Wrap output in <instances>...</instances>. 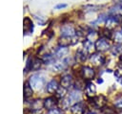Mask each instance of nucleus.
Listing matches in <instances>:
<instances>
[{
  "label": "nucleus",
  "mask_w": 122,
  "mask_h": 114,
  "mask_svg": "<svg viewBox=\"0 0 122 114\" xmlns=\"http://www.w3.org/2000/svg\"><path fill=\"white\" fill-rule=\"evenodd\" d=\"M111 53L112 56L119 57L122 55V44H115L111 48Z\"/></svg>",
  "instance_id": "16"
},
{
  "label": "nucleus",
  "mask_w": 122,
  "mask_h": 114,
  "mask_svg": "<svg viewBox=\"0 0 122 114\" xmlns=\"http://www.w3.org/2000/svg\"><path fill=\"white\" fill-rule=\"evenodd\" d=\"M57 104V102H56V99L53 98V97H50V98H47L45 99L44 101V107L48 110H51L52 108H54V106Z\"/></svg>",
  "instance_id": "9"
},
{
  "label": "nucleus",
  "mask_w": 122,
  "mask_h": 114,
  "mask_svg": "<svg viewBox=\"0 0 122 114\" xmlns=\"http://www.w3.org/2000/svg\"><path fill=\"white\" fill-rule=\"evenodd\" d=\"M112 38L116 44H122V29H118L112 34Z\"/></svg>",
  "instance_id": "13"
},
{
  "label": "nucleus",
  "mask_w": 122,
  "mask_h": 114,
  "mask_svg": "<svg viewBox=\"0 0 122 114\" xmlns=\"http://www.w3.org/2000/svg\"><path fill=\"white\" fill-rule=\"evenodd\" d=\"M23 23H24V32L25 33H30V32H32L33 25H32V21L30 20V17H25Z\"/></svg>",
  "instance_id": "15"
},
{
  "label": "nucleus",
  "mask_w": 122,
  "mask_h": 114,
  "mask_svg": "<svg viewBox=\"0 0 122 114\" xmlns=\"http://www.w3.org/2000/svg\"><path fill=\"white\" fill-rule=\"evenodd\" d=\"M95 93H96V87H95V85L92 82H88L86 84V94L89 97L93 98L95 96Z\"/></svg>",
  "instance_id": "12"
},
{
  "label": "nucleus",
  "mask_w": 122,
  "mask_h": 114,
  "mask_svg": "<svg viewBox=\"0 0 122 114\" xmlns=\"http://www.w3.org/2000/svg\"><path fill=\"white\" fill-rule=\"evenodd\" d=\"M68 52H69V50H68L67 47H61V46H60L59 48L56 49V51H55V56H56V57L61 58V57H63L64 56H66V55L68 54Z\"/></svg>",
  "instance_id": "19"
},
{
  "label": "nucleus",
  "mask_w": 122,
  "mask_h": 114,
  "mask_svg": "<svg viewBox=\"0 0 122 114\" xmlns=\"http://www.w3.org/2000/svg\"><path fill=\"white\" fill-rule=\"evenodd\" d=\"M98 33H96L95 31H89L87 33V39L93 42V41H96L99 37H98Z\"/></svg>",
  "instance_id": "21"
},
{
  "label": "nucleus",
  "mask_w": 122,
  "mask_h": 114,
  "mask_svg": "<svg viewBox=\"0 0 122 114\" xmlns=\"http://www.w3.org/2000/svg\"><path fill=\"white\" fill-rule=\"evenodd\" d=\"M65 94H66V88H64V87H62V86H60V87L57 89V91L55 92L56 98H59V99L65 97Z\"/></svg>",
  "instance_id": "26"
},
{
  "label": "nucleus",
  "mask_w": 122,
  "mask_h": 114,
  "mask_svg": "<svg viewBox=\"0 0 122 114\" xmlns=\"http://www.w3.org/2000/svg\"><path fill=\"white\" fill-rule=\"evenodd\" d=\"M42 61H43L45 64H49V63H51V62L53 61V57H52L51 54H47V55H45V56L43 57Z\"/></svg>",
  "instance_id": "27"
},
{
  "label": "nucleus",
  "mask_w": 122,
  "mask_h": 114,
  "mask_svg": "<svg viewBox=\"0 0 122 114\" xmlns=\"http://www.w3.org/2000/svg\"><path fill=\"white\" fill-rule=\"evenodd\" d=\"M68 60H69L68 58H65L63 60H60V61L55 62L53 64V69L56 70V71H62V70H64L67 67V65H68Z\"/></svg>",
  "instance_id": "14"
},
{
  "label": "nucleus",
  "mask_w": 122,
  "mask_h": 114,
  "mask_svg": "<svg viewBox=\"0 0 122 114\" xmlns=\"http://www.w3.org/2000/svg\"><path fill=\"white\" fill-rule=\"evenodd\" d=\"M42 59H39L38 57H35V58H33L32 60H31V69L32 70H37V69H39L40 67H41V65H42Z\"/></svg>",
  "instance_id": "22"
},
{
  "label": "nucleus",
  "mask_w": 122,
  "mask_h": 114,
  "mask_svg": "<svg viewBox=\"0 0 122 114\" xmlns=\"http://www.w3.org/2000/svg\"><path fill=\"white\" fill-rule=\"evenodd\" d=\"M80 74H81V77L86 80H91L93 79L94 75H95V72L94 70L90 67V66H83L80 70Z\"/></svg>",
  "instance_id": "4"
},
{
  "label": "nucleus",
  "mask_w": 122,
  "mask_h": 114,
  "mask_svg": "<svg viewBox=\"0 0 122 114\" xmlns=\"http://www.w3.org/2000/svg\"><path fill=\"white\" fill-rule=\"evenodd\" d=\"M90 60L93 66H101L105 62V57L100 52H97V53H93L92 55H91Z\"/></svg>",
  "instance_id": "3"
},
{
  "label": "nucleus",
  "mask_w": 122,
  "mask_h": 114,
  "mask_svg": "<svg viewBox=\"0 0 122 114\" xmlns=\"http://www.w3.org/2000/svg\"><path fill=\"white\" fill-rule=\"evenodd\" d=\"M88 114H94V113H92V112H91V113H88Z\"/></svg>",
  "instance_id": "32"
},
{
  "label": "nucleus",
  "mask_w": 122,
  "mask_h": 114,
  "mask_svg": "<svg viewBox=\"0 0 122 114\" xmlns=\"http://www.w3.org/2000/svg\"><path fill=\"white\" fill-rule=\"evenodd\" d=\"M30 86L35 89V90H40L44 84H45V80L44 78L41 76V75H38V74H34L32 75L30 78V80H29Z\"/></svg>",
  "instance_id": "1"
},
{
  "label": "nucleus",
  "mask_w": 122,
  "mask_h": 114,
  "mask_svg": "<svg viewBox=\"0 0 122 114\" xmlns=\"http://www.w3.org/2000/svg\"><path fill=\"white\" fill-rule=\"evenodd\" d=\"M71 111L73 113V114H83L84 111H85V105L83 103L79 102V103H74L71 107Z\"/></svg>",
  "instance_id": "8"
},
{
  "label": "nucleus",
  "mask_w": 122,
  "mask_h": 114,
  "mask_svg": "<svg viewBox=\"0 0 122 114\" xmlns=\"http://www.w3.org/2000/svg\"><path fill=\"white\" fill-rule=\"evenodd\" d=\"M114 106L116 108H119V109L122 110V99H119V100L115 101L114 102Z\"/></svg>",
  "instance_id": "30"
},
{
  "label": "nucleus",
  "mask_w": 122,
  "mask_h": 114,
  "mask_svg": "<svg viewBox=\"0 0 122 114\" xmlns=\"http://www.w3.org/2000/svg\"><path fill=\"white\" fill-rule=\"evenodd\" d=\"M31 95H32V87L30 86L29 81H26L24 84V97L28 99L31 97Z\"/></svg>",
  "instance_id": "18"
},
{
  "label": "nucleus",
  "mask_w": 122,
  "mask_h": 114,
  "mask_svg": "<svg viewBox=\"0 0 122 114\" xmlns=\"http://www.w3.org/2000/svg\"><path fill=\"white\" fill-rule=\"evenodd\" d=\"M72 84V78L71 75H65L61 78V86L64 88H69Z\"/></svg>",
  "instance_id": "10"
},
{
  "label": "nucleus",
  "mask_w": 122,
  "mask_h": 114,
  "mask_svg": "<svg viewBox=\"0 0 122 114\" xmlns=\"http://www.w3.org/2000/svg\"><path fill=\"white\" fill-rule=\"evenodd\" d=\"M67 5L66 4H58L55 6V9H62V8H65Z\"/></svg>",
  "instance_id": "31"
},
{
  "label": "nucleus",
  "mask_w": 122,
  "mask_h": 114,
  "mask_svg": "<svg viewBox=\"0 0 122 114\" xmlns=\"http://www.w3.org/2000/svg\"><path fill=\"white\" fill-rule=\"evenodd\" d=\"M95 50L97 52H104L107 51L108 49H110L111 47V43L108 40V38L106 37H99L96 41H95Z\"/></svg>",
  "instance_id": "2"
},
{
  "label": "nucleus",
  "mask_w": 122,
  "mask_h": 114,
  "mask_svg": "<svg viewBox=\"0 0 122 114\" xmlns=\"http://www.w3.org/2000/svg\"><path fill=\"white\" fill-rule=\"evenodd\" d=\"M71 103V100H70V98H69V97H68V98H66V99H64V100L62 101V103H61L62 108H63V109H68V108L70 107Z\"/></svg>",
  "instance_id": "28"
},
{
  "label": "nucleus",
  "mask_w": 122,
  "mask_h": 114,
  "mask_svg": "<svg viewBox=\"0 0 122 114\" xmlns=\"http://www.w3.org/2000/svg\"><path fill=\"white\" fill-rule=\"evenodd\" d=\"M95 49V45L93 44V42H92V41H90V40H88V39H86L85 41H84V52L88 55V54H93L92 52H93V50Z\"/></svg>",
  "instance_id": "11"
},
{
  "label": "nucleus",
  "mask_w": 122,
  "mask_h": 114,
  "mask_svg": "<svg viewBox=\"0 0 122 114\" xmlns=\"http://www.w3.org/2000/svg\"><path fill=\"white\" fill-rule=\"evenodd\" d=\"M47 114H63L62 111L59 109V108H52L51 110H48V113Z\"/></svg>",
  "instance_id": "29"
},
{
  "label": "nucleus",
  "mask_w": 122,
  "mask_h": 114,
  "mask_svg": "<svg viewBox=\"0 0 122 114\" xmlns=\"http://www.w3.org/2000/svg\"><path fill=\"white\" fill-rule=\"evenodd\" d=\"M58 88H59V86H58V83H57V81H56L55 80H50V81L47 83V85H46V91H47L48 93H50V94L55 93Z\"/></svg>",
  "instance_id": "7"
},
{
  "label": "nucleus",
  "mask_w": 122,
  "mask_h": 114,
  "mask_svg": "<svg viewBox=\"0 0 122 114\" xmlns=\"http://www.w3.org/2000/svg\"><path fill=\"white\" fill-rule=\"evenodd\" d=\"M75 30L71 25H64L61 28V36L73 37L75 35Z\"/></svg>",
  "instance_id": "6"
},
{
  "label": "nucleus",
  "mask_w": 122,
  "mask_h": 114,
  "mask_svg": "<svg viewBox=\"0 0 122 114\" xmlns=\"http://www.w3.org/2000/svg\"><path fill=\"white\" fill-rule=\"evenodd\" d=\"M75 58H76V61L78 62H84L87 58V54L84 52V50H79L76 52Z\"/></svg>",
  "instance_id": "20"
},
{
  "label": "nucleus",
  "mask_w": 122,
  "mask_h": 114,
  "mask_svg": "<svg viewBox=\"0 0 122 114\" xmlns=\"http://www.w3.org/2000/svg\"><path fill=\"white\" fill-rule=\"evenodd\" d=\"M113 75H114L116 80H117L119 83L122 84V68H118V69H116V70L114 71Z\"/></svg>",
  "instance_id": "25"
},
{
  "label": "nucleus",
  "mask_w": 122,
  "mask_h": 114,
  "mask_svg": "<svg viewBox=\"0 0 122 114\" xmlns=\"http://www.w3.org/2000/svg\"><path fill=\"white\" fill-rule=\"evenodd\" d=\"M72 37H66V36H61L58 40V43H59V46L61 47H68L70 44H72V41H71Z\"/></svg>",
  "instance_id": "17"
},
{
  "label": "nucleus",
  "mask_w": 122,
  "mask_h": 114,
  "mask_svg": "<svg viewBox=\"0 0 122 114\" xmlns=\"http://www.w3.org/2000/svg\"><path fill=\"white\" fill-rule=\"evenodd\" d=\"M122 11V0L117 1V3L112 8H111L110 12L111 13H116L117 11Z\"/></svg>",
  "instance_id": "23"
},
{
  "label": "nucleus",
  "mask_w": 122,
  "mask_h": 114,
  "mask_svg": "<svg viewBox=\"0 0 122 114\" xmlns=\"http://www.w3.org/2000/svg\"><path fill=\"white\" fill-rule=\"evenodd\" d=\"M92 104L97 107V108H102L106 105L107 103V98L104 95H98V96H94L93 98H92Z\"/></svg>",
  "instance_id": "5"
},
{
  "label": "nucleus",
  "mask_w": 122,
  "mask_h": 114,
  "mask_svg": "<svg viewBox=\"0 0 122 114\" xmlns=\"http://www.w3.org/2000/svg\"><path fill=\"white\" fill-rule=\"evenodd\" d=\"M69 98H70V100H71V103H73V102H76V103H77V101H79V100L81 99V96H80L79 92H77V91H72V92L70 94Z\"/></svg>",
  "instance_id": "24"
}]
</instances>
